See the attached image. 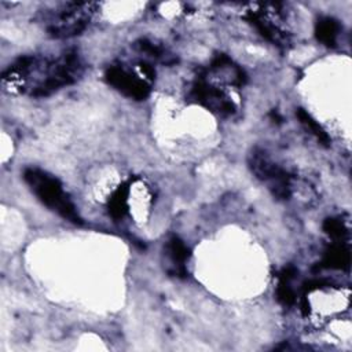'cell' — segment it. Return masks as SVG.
Listing matches in <instances>:
<instances>
[{"label":"cell","mask_w":352,"mask_h":352,"mask_svg":"<svg viewBox=\"0 0 352 352\" xmlns=\"http://www.w3.org/2000/svg\"><path fill=\"white\" fill-rule=\"evenodd\" d=\"M22 179L33 192V195L48 209L74 224H82V219L77 212L76 205L66 194L60 180L51 173L28 166L22 172Z\"/></svg>","instance_id":"obj_2"},{"label":"cell","mask_w":352,"mask_h":352,"mask_svg":"<svg viewBox=\"0 0 352 352\" xmlns=\"http://www.w3.org/2000/svg\"><path fill=\"white\" fill-rule=\"evenodd\" d=\"M245 19L248 22H250L257 32L270 43H272L274 45L279 47V48H287L290 44V36L280 29L279 25H276L272 19H270L265 14V11L263 10H257V11H248V14L245 15Z\"/></svg>","instance_id":"obj_7"},{"label":"cell","mask_w":352,"mask_h":352,"mask_svg":"<svg viewBox=\"0 0 352 352\" xmlns=\"http://www.w3.org/2000/svg\"><path fill=\"white\" fill-rule=\"evenodd\" d=\"M135 50H138L142 54H146L147 56L161 60L164 63H173L176 62V58L173 55H170L162 45L155 44L154 41L148 40V38H140L138 41H135L133 44Z\"/></svg>","instance_id":"obj_13"},{"label":"cell","mask_w":352,"mask_h":352,"mask_svg":"<svg viewBox=\"0 0 352 352\" xmlns=\"http://www.w3.org/2000/svg\"><path fill=\"white\" fill-rule=\"evenodd\" d=\"M351 263V254L346 245H344L342 241H337V243H333L323 254V258L320 261V267L324 268H337V270H346L349 268Z\"/></svg>","instance_id":"obj_9"},{"label":"cell","mask_w":352,"mask_h":352,"mask_svg":"<svg viewBox=\"0 0 352 352\" xmlns=\"http://www.w3.org/2000/svg\"><path fill=\"white\" fill-rule=\"evenodd\" d=\"M106 81L126 98L143 100L150 94V81L140 73H133L121 65H111L104 72Z\"/></svg>","instance_id":"obj_5"},{"label":"cell","mask_w":352,"mask_h":352,"mask_svg":"<svg viewBox=\"0 0 352 352\" xmlns=\"http://www.w3.org/2000/svg\"><path fill=\"white\" fill-rule=\"evenodd\" d=\"M297 270L293 265L285 267L279 274V283L276 287V298L283 305H292L296 301L294 290L290 286V282L294 279Z\"/></svg>","instance_id":"obj_12"},{"label":"cell","mask_w":352,"mask_h":352,"mask_svg":"<svg viewBox=\"0 0 352 352\" xmlns=\"http://www.w3.org/2000/svg\"><path fill=\"white\" fill-rule=\"evenodd\" d=\"M82 72L84 63L74 50L65 51L54 58L23 55L3 72L1 82L10 91L43 98L76 82Z\"/></svg>","instance_id":"obj_1"},{"label":"cell","mask_w":352,"mask_h":352,"mask_svg":"<svg viewBox=\"0 0 352 352\" xmlns=\"http://www.w3.org/2000/svg\"><path fill=\"white\" fill-rule=\"evenodd\" d=\"M98 4L88 1L65 3L43 15V25L50 37L67 38L82 33L92 19Z\"/></svg>","instance_id":"obj_3"},{"label":"cell","mask_w":352,"mask_h":352,"mask_svg":"<svg viewBox=\"0 0 352 352\" xmlns=\"http://www.w3.org/2000/svg\"><path fill=\"white\" fill-rule=\"evenodd\" d=\"M323 231L336 241H344L348 236V227L340 217H329L323 221Z\"/></svg>","instance_id":"obj_15"},{"label":"cell","mask_w":352,"mask_h":352,"mask_svg":"<svg viewBox=\"0 0 352 352\" xmlns=\"http://www.w3.org/2000/svg\"><path fill=\"white\" fill-rule=\"evenodd\" d=\"M296 116H297V118H298V121L301 122V125L307 129V131H309L315 138H316V140L320 143V144H323V146H330V136L327 135V132L322 128V125L307 111V110H304V109H298L297 111H296Z\"/></svg>","instance_id":"obj_14"},{"label":"cell","mask_w":352,"mask_h":352,"mask_svg":"<svg viewBox=\"0 0 352 352\" xmlns=\"http://www.w3.org/2000/svg\"><path fill=\"white\" fill-rule=\"evenodd\" d=\"M252 173L268 188L274 198L287 201L293 192V175L275 164L261 148H253L248 155Z\"/></svg>","instance_id":"obj_4"},{"label":"cell","mask_w":352,"mask_h":352,"mask_svg":"<svg viewBox=\"0 0 352 352\" xmlns=\"http://www.w3.org/2000/svg\"><path fill=\"white\" fill-rule=\"evenodd\" d=\"M164 252H165V257L170 264V267L168 268V272L180 278L187 276L188 272L186 268V263L188 261L191 254L187 245L179 236L173 235L166 241L164 246Z\"/></svg>","instance_id":"obj_8"},{"label":"cell","mask_w":352,"mask_h":352,"mask_svg":"<svg viewBox=\"0 0 352 352\" xmlns=\"http://www.w3.org/2000/svg\"><path fill=\"white\" fill-rule=\"evenodd\" d=\"M188 96L195 103L219 116H231L235 111L234 102L224 94V91L205 81L202 77L191 85Z\"/></svg>","instance_id":"obj_6"},{"label":"cell","mask_w":352,"mask_h":352,"mask_svg":"<svg viewBox=\"0 0 352 352\" xmlns=\"http://www.w3.org/2000/svg\"><path fill=\"white\" fill-rule=\"evenodd\" d=\"M340 30H341L340 22L331 16H322L316 21V25H315L316 40L324 44L326 47H336Z\"/></svg>","instance_id":"obj_10"},{"label":"cell","mask_w":352,"mask_h":352,"mask_svg":"<svg viewBox=\"0 0 352 352\" xmlns=\"http://www.w3.org/2000/svg\"><path fill=\"white\" fill-rule=\"evenodd\" d=\"M129 183H122L110 197L107 208L113 219L120 220L126 214L129 208Z\"/></svg>","instance_id":"obj_11"}]
</instances>
